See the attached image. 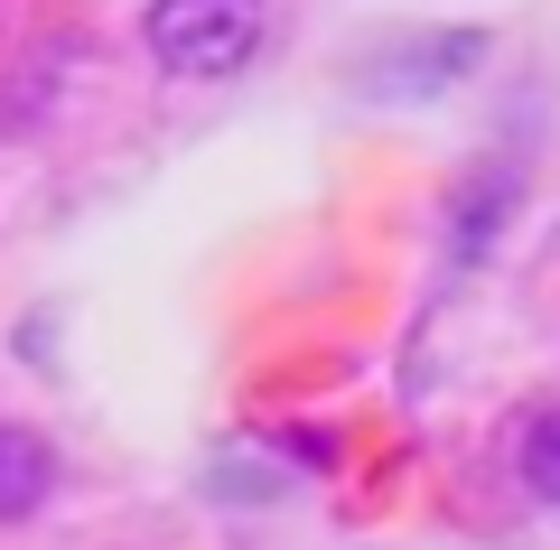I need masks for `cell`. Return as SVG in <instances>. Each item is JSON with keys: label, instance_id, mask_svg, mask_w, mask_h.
<instances>
[{"label": "cell", "instance_id": "obj_1", "mask_svg": "<svg viewBox=\"0 0 560 550\" xmlns=\"http://www.w3.org/2000/svg\"><path fill=\"white\" fill-rule=\"evenodd\" d=\"M150 57L187 84H224L261 57V0H150Z\"/></svg>", "mask_w": 560, "mask_h": 550}, {"label": "cell", "instance_id": "obj_2", "mask_svg": "<svg viewBox=\"0 0 560 550\" xmlns=\"http://www.w3.org/2000/svg\"><path fill=\"white\" fill-rule=\"evenodd\" d=\"M47 494H57V448L20 420H0V523H28Z\"/></svg>", "mask_w": 560, "mask_h": 550}, {"label": "cell", "instance_id": "obj_3", "mask_svg": "<svg viewBox=\"0 0 560 550\" xmlns=\"http://www.w3.org/2000/svg\"><path fill=\"white\" fill-rule=\"evenodd\" d=\"M514 476H523L533 504H560V401H541V411L514 430Z\"/></svg>", "mask_w": 560, "mask_h": 550}]
</instances>
